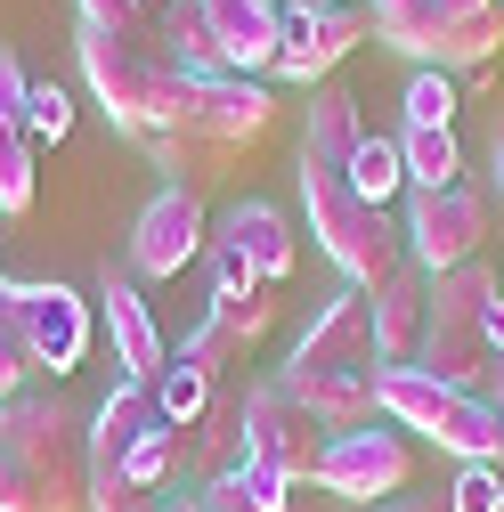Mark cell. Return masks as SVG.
Wrapping results in <instances>:
<instances>
[{
	"label": "cell",
	"instance_id": "9c48e42d",
	"mask_svg": "<svg viewBox=\"0 0 504 512\" xmlns=\"http://www.w3.org/2000/svg\"><path fill=\"white\" fill-rule=\"evenodd\" d=\"M407 480H415V447L383 415L358 423V431H334L326 456H318V488L326 496H350V504H391Z\"/></svg>",
	"mask_w": 504,
	"mask_h": 512
},
{
	"label": "cell",
	"instance_id": "6da1fadb",
	"mask_svg": "<svg viewBox=\"0 0 504 512\" xmlns=\"http://www.w3.org/2000/svg\"><path fill=\"white\" fill-rule=\"evenodd\" d=\"M374 374H383V350H374V317H366V293L358 285H342L318 317H309L301 342H293V358L277 366V382L326 431L374 423Z\"/></svg>",
	"mask_w": 504,
	"mask_h": 512
},
{
	"label": "cell",
	"instance_id": "52a82bcc",
	"mask_svg": "<svg viewBox=\"0 0 504 512\" xmlns=\"http://www.w3.org/2000/svg\"><path fill=\"white\" fill-rule=\"evenodd\" d=\"M236 423H244V464H261V472H277V480H318V456H326V423L309 415L285 382L269 374V382H252V391L236 399Z\"/></svg>",
	"mask_w": 504,
	"mask_h": 512
},
{
	"label": "cell",
	"instance_id": "ab89813d",
	"mask_svg": "<svg viewBox=\"0 0 504 512\" xmlns=\"http://www.w3.org/2000/svg\"><path fill=\"white\" fill-rule=\"evenodd\" d=\"M171 512H212V504H204L196 488H179V496H171Z\"/></svg>",
	"mask_w": 504,
	"mask_h": 512
},
{
	"label": "cell",
	"instance_id": "b9f144b4",
	"mask_svg": "<svg viewBox=\"0 0 504 512\" xmlns=\"http://www.w3.org/2000/svg\"><path fill=\"white\" fill-rule=\"evenodd\" d=\"M285 9H350V0H285Z\"/></svg>",
	"mask_w": 504,
	"mask_h": 512
},
{
	"label": "cell",
	"instance_id": "8992f818",
	"mask_svg": "<svg viewBox=\"0 0 504 512\" xmlns=\"http://www.w3.org/2000/svg\"><path fill=\"white\" fill-rule=\"evenodd\" d=\"M277 122V98L244 74H171V98H163V131H187V139H212V147H252L269 139Z\"/></svg>",
	"mask_w": 504,
	"mask_h": 512
},
{
	"label": "cell",
	"instance_id": "484cf974",
	"mask_svg": "<svg viewBox=\"0 0 504 512\" xmlns=\"http://www.w3.org/2000/svg\"><path fill=\"white\" fill-rule=\"evenodd\" d=\"M33 204V131L25 114H0V220H17Z\"/></svg>",
	"mask_w": 504,
	"mask_h": 512
},
{
	"label": "cell",
	"instance_id": "ffe728a7",
	"mask_svg": "<svg viewBox=\"0 0 504 512\" xmlns=\"http://www.w3.org/2000/svg\"><path fill=\"white\" fill-rule=\"evenodd\" d=\"M139 155L163 171V187H196V196H204V187L228 171V155L236 147H212V139H187V131H155V139H139Z\"/></svg>",
	"mask_w": 504,
	"mask_h": 512
},
{
	"label": "cell",
	"instance_id": "44dd1931",
	"mask_svg": "<svg viewBox=\"0 0 504 512\" xmlns=\"http://www.w3.org/2000/svg\"><path fill=\"white\" fill-rule=\"evenodd\" d=\"M155 41H163V57L179 74H228V57H220V41L204 25V0H171V9L155 17Z\"/></svg>",
	"mask_w": 504,
	"mask_h": 512
},
{
	"label": "cell",
	"instance_id": "1f68e13d",
	"mask_svg": "<svg viewBox=\"0 0 504 512\" xmlns=\"http://www.w3.org/2000/svg\"><path fill=\"white\" fill-rule=\"evenodd\" d=\"M0 512H82V504H66L25 456H9V447H0Z\"/></svg>",
	"mask_w": 504,
	"mask_h": 512
},
{
	"label": "cell",
	"instance_id": "8fae6325",
	"mask_svg": "<svg viewBox=\"0 0 504 512\" xmlns=\"http://www.w3.org/2000/svg\"><path fill=\"white\" fill-rule=\"evenodd\" d=\"M374 25L358 17V9H285V49H277V82H293V90H318V82H334V66L366 41Z\"/></svg>",
	"mask_w": 504,
	"mask_h": 512
},
{
	"label": "cell",
	"instance_id": "74e56055",
	"mask_svg": "<svg viewBox=\"0 0 504 512\" xmlns=\"http://www.w3.org/2000/svg\"><path fill=\"white\" fill-rule=\"evenodd\" d=\"M374 512H448L439 496H391V504H374Z\"/></svg>",
	"mask_w": 504,
	"mask_h": 512
},
{
	"label": "cell",
	"instance_id": "ba28073f",
	"mask_svg": "<svg viewBox=\"0 0 504 512\" xmlns=\"http://www.w3.org/2000/svg\"><path fill=\"white\" fill-rule=\"evenodd\" d=\"M399 236H407V261H415L423 277H448V269L480 261V236H488L480 187H464V179H456V187H407Z\"/></svg>",
	"mask_w": 504,
	"mask_h": 512
},
{
	"label": "cell",
	"instance_id": "836d02e7",
	"mask_svg": "<svg viewBox=\"0 0 504 512\" xmlns=\"http://www.w3.org/2000/svg\"><path fill=\"white\" fill-rule=\"evenodd\" d=\"M25 131H33V147H41V139L57 147V139L74 131V98L57 90V82H33V90H25Z\"/></svg>",
	"mask_w": 504,
	"mask_h": 512
},
{
	"label": "cell",
	"instance_id": "3957f363",
	"mask_svg": "<svg viewBox=\"0 0 504 512\" xmlns=\"http://www.w3.org/2000/svg\"><path fill=\"white\" fill-rule=\"evenodd\" d=\"M374 415L399 423V431H423L439 456H456V464H488L504 447V423L488 415V399L456 391V382H431L423 366H383L374 374Z\"/></svg>",
	"mask_w": 504,
	"mask_h": 512
},
{
	"label": "cell",
	"instance_id": "f546056e",
	"mask_svg": "<svg viewBox=\"0 0 504 512\" xmlns=\"http://www.w3.org/2000/svg\"><path fill=\"white\" fill-rule=\"evenodd\" d=\"M212 326L252 350V342L277 326V293H269V285H261V293H212Z\"/></svg>",
	"mask_w": 504,
	"mask_h": 512
},
{
	"label": "cell",
	"instance_id": "d590c367",
	"mask_svg": "<svg viewBox=\"0 0 504 512\" xmlns=\"http://www.w3.org/2000/svg\"><path fill=\"white\" fill-rule=\"evenodd\" d=\"M179 358H187V366H204V374H228V366L244 358V342H228V334L212 326V317H204V326H196V334L179 342Z\"/></svg>",
	"mask_w": 504,
	"mask_h": 512
},
{
	"label": "cell",
	"instance_id": "d6986e66",
	"mask_svg": "<svg viewBox=\"0 0 504 512\" xmlns=\"http://www.w3.org/2000/svg\"><path fill=\"white\" fill-rule=\"evenodd\" d=\"M236 464H244V423H236V407H212L204 423L179 431V472H187V488H212V480L236 472Z\"/></svg>",
	"mask_w": 504,
	"mask_h": 512
},
{
	"label": "cell",
	"instance_id": "e575fe53",
	"mask_svg": "<svg viewBox=\"0 0 504 512\" xmlns=\"http://www.w3.org/2000/svg\"><path fill=\"white\" fill-rule=\"evenodd\" d=\"M448 512H504V480H496V464H464L456 488H448Z\"/></svg>",
	"mask_w": 504,
	"mask_h": 512
},
{
	"label": "cell",
	"instance_id": "603a6c76",
	"mask_svg": "<svg viewBox=\"0 0 504 512\" xmlns=\"http://www.w3.org/2000/svg\"><path fill=\"white\" fill-rule=\"evenodd\" d=\"M504 301V285H496V269L488 261H464V269H448V277H431V317H464V326H488V309Z\"/></svg>",
	"mask_w": 504,
	"mask_h": 512
},
{
	"label": "cell",
	"instance_id": "7c38bea8",
	"mask_svg": "<svg viewBox=\"0 0 504 512\" xmlns=\"http://www.w3.org/2000/svg\"><path fill=\"white\" fill-rule=\"evenodd\" d=\"M17 317H25V350H33V366H49V374H74L82 366V350H90V301L74 293V285H17Z\"/></svg>",
	"mask_w": 504,
	"mask_h": 512
},
{
	"label": "cell",
	"instance_id": "83f0119b",
	"mask_svg": "<svg viewBox=\"0 0 504 512\" xmlns=\"http://www.w3.org/2000/svg\"><path fill=\"white\" fill-rule=\"evenodd\" d=\"M33 350H25V317H17V285H9V269H0V399H17V391H33Z\"/></svg>",
	"mask_w": 504,
	"mask_h": 512
},
{
	"label": "cell",
	"instance_id": "f35d334b",
	"mask_svg": "<svg viewBox=\"0 0 504 512\" xmlns=\"http://www.w3.org/2000/svg\"><path fill=\"white\" fill-rule=\"evenodd\" d=\"M480 334H488V350H496V358H504V301H496V309H488V326H480Z\"/></svg>",
	"mask_w": 504,
	"mask_h": 512
},
{
	"label": "cell",
	"instance_id": "f6af8a7d",
	"mask_svg": "<svg viewBox=\"0 0 504 512\" xmlns=\"http://www.w3.org/2000/svg\"><path fill=\"white\" fill-rule=\"evenodd\" d=\"M261 9H285V0H261Z\"/></svg>",
	"mask_w": 504,
	"mask_h": 512
},
{
	"label": "cell",
	"instance_id": "4316f807",
	"mask_svg": "<svg viewBox=\"0 0 504 512\" xmlns=\"http://www.w3.org/2000/svg\"><path fill=\"white\" fill-rule=\"evenodd\" d=\"M399 155H407V187H456V179H464L456 131H407Z\"/></svg>",
	"mask_w": 504,
	"mask_h": 512
},
{
	"label": "cell",
	"instance_id": "30bf717a",
	"mask_svg": "<svg viewBox=\"0 0 504 512\" xmlns=\"http://www.w3.org/2000/svg\"><path fill=\"white\" fill-rule=\"evenodd\" d=\"M212 244V212L196 187H155L147 212L131 220V277H179Z\"/></svg>",
	"mask_w": 504,
	"mask_h": 512
},
{
	"label": "cell",
	"instance_id": "277c9868",
	"mask_svg": "<svg viewBox=\"0 0 504 512\" xmlns=\"http://www.w3.org/2000/svg\"><path fill=\"white\" fill-rule=\"evenodd\" d=\"M74 57H82V82H90L98 114H106L131 147L163 131V98H171V74H179L163 49H131V41L82 25V33H74Z\"/></svg>",
	"mask_w": 504,
	"mask_h": 512
},
{
	"label": "cell",
	"instance_id": "e0dca14e",
	"mask_svg": "<svg viewBox=\"0 0 504 512\" xmlns=\"http://www.w3.org/2000/svg\"><path fill=\"white\" fill-rule=\"evenodd\" d=\"M366 147V114H358V98L342 90V82H318L309 90V131H301V155L309 163H334V171H350V155Z\"/></svg>",
	"mask_w": 504,
	"mask_h": 512
},
{
	"label": "cell",
	"instance_id": "cb8c5ba5",
	"mask_svg": "<svg viewBox=\"0 0 504 512\" xmlns=\"http://www.w3.org/2000/svg\"><path fill=\"white\" fill-rule=\"evenodd\" d=\"M212 512H293V480H277V472H261V464H236V472H220L212 488H196Z\"/></svg>",
	"mask_w": 504,
	"mask_h": 512
},
{
	"label": "cell",
	"instance_id": "ac0fdd59",
	"mask_svg": "<svg viewBox=\"0 0 504 512\" xmlns=\"http://www.w3.org/2000/svg\"><path fill=\"white\" fill-rule=\"evenodd\" d=\"M374 41L383 49H399V57H415V66H431L439 57V41H448V25H456V9L448 0H374Z\"/></svg>",
	"mask_w": 504,
	"mask_h": 512
},
{
	"label": "cell",
	"instance_id": "5bb4252c",
	"mask_svg": "<svg viewBox=\"0 0 504 512\" xmlns=\"http://www.w3.org/2000/svg\"><path fill=\"white\" fill-rule=\"evenodd\" d=\"M204 25L228 57V74H277V49H285V9H261V0H204Z\"/></svg>",
	"mask_w": 504,
	"mask_h": 512
},
{
	"label": "cell",
	"instance_id": "2e32d148",
	"mask_svg": "<svg viewBox=\"0 0 504 512\" xmlns=\"http://www.w3.org/2000/svg\"><path fill=\"white\" fill-rule=\"evenodd\" d=\"M212 244H236L252 269H261L269 285L277 277H293V220L277 212V204H261V196H244V204H228L220 212V228H212Z\"/></svg>",
	"mask_w": 504,
	"mask_h": 512
},
{
	"label": "cell",
	"instance_id": "4dcf8cb0",
	"mask_svg": "<svg viewBox=\"0 0 504 512\" xmlns=\"http://www.w3.org/2000/svg\"><path fill=\"white\" fill-rule=\"evenodd\" d=\"M407 131H456V74L415 66V82H407Z\"/></svg>",
	"mask_w": 504,
	"mask_h": 512
},
{
	"label": "cell",
	"instance_id": "7402d4cb",
	"mask_svg": "<svg viewBox=\"0 0 504 512\" xmlns=\"http://www.w3.org/2000/svg\"><path fill=\"white\" fill-rule=\"evenodd\" d=\"M496 49H504V0H496V9H472V17H456L431 66H439V74H488V66H496Z\"/></svg>",
	"mask_w": 504,
	"mask_h": 512
},
{
	"label": "cell",
	"instance_id": "ee69618b",
	"mask_svg": "<svg viewBox=\"0 0 504 512\" xmlns=\"http://www.w3.org/2000/svg\"><path fill=\"white\" fill-rule=\"evenodd\" d=\"M139 512H171V496H155V504H139Z\"/></svg>",
	"mask_w": 504,
	"mask_h": 512
},
{
	"label": "cell",
	"instance_id": "8d00e7d4",
	"mask_svg": "<svg viewBox=\"0 0 504 512\" xmlns=\"http://www.w3.org/2000/svg\"><path fill=\"white\" fill-rule=\"evenodd\" d=\"M480 399H488V415H496V423H504V358H496V366H488V382H480Z\"/></svg>",
	"mask_w": 504,
	"mask_h": 512
},
{
	"label": "cell",
	"instance_id": "9a60e30c",
	"mask_svg": "<svg viewBox=\"0 0 504 512\" xmlns=\"http://www.w3.org/2000/svg\"><path fill=\"white\" fill-rule=\"evenodd\" d=\"M366 317H374V350H383V366H415L423 350V326H431V277L423 269H399L366 293Z\"/></svg>",
	"mask_w": 504,
	"mask_h": 512
},
{
	"label": "cell",
	"instance_id": "5b68a950",
	"mask_svg": "<svg viewBox=\"0 0 504 512\" xmlns=\"http://www.w3.org/2000/svg\"><path fill=\"white\" fill-rule=\"evenodd\" d=\"M0 447L25 456L66 504L90 512V423L66 407V391H17V399H0Z\"/></svg>",
	"mask_w": 504,
	"mask_h": 512
},
{
	"label": "cell",
	"instance_id": "7a4b0ae2",
	"mask_svg": "<svg viewBox=\"0 0 504 512\" xmlns=\"http://www.w3.org/2000/svg\"><path fill=\"white\" fill-rule=\"evenodd\" d=\"M301 204H309V236H318V252H326L358 293H374L383 277L407 269V236L391 228L383 204H366L358 187H350V171L301 155Z\"/></svg>",
	"mask_w": 504,
	"mask_h": 512
},
{
	"label": "cell",
	"instance_id": "f1b7e54d",
	"mask_svg": "<svg viewBox=\"0 0 504 512\" xmlns=\"http://www.w3.org/2000/svg\"><path fill=\"white\" fill-rule=\"evenodd\" d=\"M350 187H358L366 204H391L399 187H407V155H399V139H374V131H366V147L350 155Z\"/></svg>",
	"mask_w": 504,
	"mask_h": 512
},
{
	"label": "cell",
	"instance_id": "4fadbf2b",
	"mask_svg": "<svg viewBox=\"0 0 504 512\" xmlns=\"http://www.w3.org/2000/svg\"><path fill=\"white\" fill-rule=\"evenodd\" d=\"M98 317H106V342H114V366H122V382H155L163 366H171V350H163V326H155V309H147V293L131 285V277H98Z\"/></svg>",
	"mask_w": 504,
	"mask_h": 512
},
{
	"label": "cell",
	"instance_id": "d4e9b609",
	"mask_svg": "<svg viewBox=\"0 0 504 512\" xmlns=\"http://www.w3.org/2000/svg\"><path fill=\"white\" fill-rule=\"evenodd\" d=\"M212 382H220V374H204V366H187V358L171 350V366L155 374V407H163V423H171V431H187V423H204V415H212Z\"/></svg>",
	"mask_w": 504,
	"mask_h": 512
},
{
	"label": "cell",
	"instance_id": "7bdbcfd3",
	"mask_svg": "<svg viewBox=\"0 0 504 512\" xmlns=\"http://www.w3.org/2000/svg\"><path fill=\"white\" fill-rule=\"evenodd\" d=\"M448 9H456V17H472V9H496V0H448Z\"/></svg>",
	"mask_w": 504,
	"mask_h": 512
},
{
	"label": "cell",
	"instance_id": "d6a6232c",
	"mask_svg": "<svg viewBox=\"0 0 504 512\" xmlns=\"http://www.w3.org/2000/svg\"><path fill=\"white\" fill-rule=\"evenodd\" d=\"M82 25L131 41V49H163V41H155V9H139V0H82Z\"/></svg>",
	"mask_w": 504,
	"mask_h": 512
},
{
	"label": "cell",
	"instance_id": "60d3db41",
	"mask_svg": "<svg viewBox=\"0 0 504 512\" xmlns=\"http://www.w3.org/2000/svg\"><path fill=\"white\" fill-rule=\"evenodd\" d=\"M488 171H496V187H504V131H496V147H488Z\"/></svg>",
	"mask_w": 504,
	"mask_h": 512
}]
</instances>
